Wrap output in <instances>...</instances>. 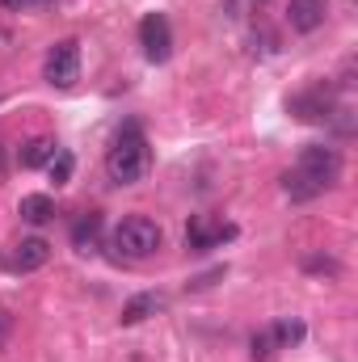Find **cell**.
I'll list each match as a JSON object with an SVG mask.
<instances>
[{
    "label": "cell",
    "instance_id": "obj_1",
    "mask_svg": "<svg viewBox=\"0 0 358 362\" xmlns=\"http://www.w3.org/2000/svg\"><path fill=\"white\" fill-rule=\"evenodd\" d=\"M148 169H152V148L135 127H127L118 135V144L110 148V156H105V173L118 185H135V181L148 177Z\"/></svg>",
    "mask_w": 358,
    "mask_h": 362
},
{
    "label": "cell",
    "instance_id": "obj_2",
    "mask_svg": "<svg viewBox=\"0 0 358 362\" xmlns=\"http://www.w3.org/2000/svg\"><path fill=\"white\" fill-rule=\"evenodd\" d=\"M161 245H165V232H161V223L148 219V215H127V219L114 228V249H118L122 257H131V262L152 257Z\"/></svg>",
    "mask_w": 358,
    "mask_h": 362
},
{
    "label": "cell",
    "instance_id": "obj_3",
    "mask_svg": "<svg viewBox=\"0 0 358 362\" xmlns=\"http://www.w3.org/2000/svg\"><path fill=\"white\" fill-rule=\"evenodd\" d=\"M295 169L308 181H316L321 189H329L333 181L342 177V156H337V148H329V144H308V148L299 152Z\"/></svg>",
    "mask_w": 358,
    "mask_h": 362
},
{
    "label": "cell",
    "instance_id": "obj_4",
    "mask_svg": "<svg viewBox=\"0 0 358 362\" xmlns=\"http://www.w3.org/2000/svg\"><path fill=\"white\" fill-rule=\"evenodd\" d=\"M42 76H47V85H55V89H68V85H76V76H81V42H76V38H64V42H55V47L47 51Z\"/></svg>",
    "mask_w": 358,
    "mask_h": 362
},
{
    "label": "cell",
    "instance_id": "obj_5",
    "mask_svg": "<svg viewBox=\"0 0 358 362\" xmlns=\"http://www.w3.org/2000/svg\"><path fill=\"white\" fill-rule=\"evenodd\" d=\"M139 47L152 64H165L173 55V30H169V17L165 13H148L139 21Z\"/></svg>",
    "mask_w": 358,
    "mask_h": 362
},
{
    "label": "cell",
    "instance_id": "obj_6",
    "mask_svg": "<svg viewBox=\"0 0 358 362\" xmlns=\"http://www.w3.org/2000/svg\"><path fill=\"white\" fill-rule=\"evenodd\" d=\"M232 236H236L232 223H219V219H211V215H194L190 228H185V249H190V253H207V249H215V245H224V240H232Z\"/></svg>",
    "mask_w": 358,
    "mask_h": 362
},
{
    "label": "cell",
    "instance_id": "obj_7",
    "mask_svg": "<svg viewBox=\"0 0 358 362\" xmlns=\"http://www.w3.org/2000/svg\"><path fill=\"white\" fill-rule=\"evenodd\" d=\"M47 262H51V245L42 236H25V240H17L4 253V270H13V274H34V270H42Z\"/></svg>",
    "mask_w": 358,
    "mask_h": 362
},
{
    "label": "cell",
    "instance_id": "obj_8",
    "mask_svg": "<svg viewBox=\"0 0 358 362\" xmlns=\"http://www.w3.org/2000/svg\"><path fill=\"white\" fill-rule=\"evenodd\" d=\"M329 17V0H291L287 4V21L295 34H316Z\"/></svg>",
    "mask_w": 358,
    "mask_h": 362
},
{
    "label": "cell",
    "instance_id": "obj_9",
    "mask_svg": "<svg viewBox=\"0 0 358 362\" xmlns=\"http://www.w3.org/2000/svg\"><path fill=\"white\" fill-rule=\"evenodd\" d=\"M17 215H21L25 223L42 228V223H51V219H55V198H51V194H25V198H21V206H17Z\"/></svg>",
    "mask_w": 358,
    "mask_h": 362
},
{
    "label": "cell",
    "instance_id": "obj_10",
    "mask_svg": "<svg viewBox=\"0 0 358 362\" xmlns=\"http://www.w3.org/2000/svg\"><path fill=\"white\" fill-rule=\"evenodd\" d=\"M59 152V144L55 139H47V135H34L25 148H21V169H42V165H51V156Z\"/></svg>",
    "mask_w": 358,
    "mask_h": 362
},
{
    "label": "cell",
    "instance_id": "obj_11",
    "mask_svg": "<svg viewBox=\"0 0 358 362\" xmlns=\"http://www.w3.org/2000/svg\"><path fill=\"white\" fill-rule=\"evenodd\" d=\"M97 240H101V215L89 211V215H81V219L72 223V245H76L81 253H93Z\"/></svg>",
    "mask_w": 358,
    "mask_h": 362
},
{
    "label": "cell",
    "instance_id": "obj_12",
    "mask_svg": "<svg viewBox=\"0 0 358 362\" xmlns=\"http://www.w3.org/2000/svg\"><path fill=\"white\" fill-rule=\"evenodd\" d=\"M282 189H287V198H291V202H312V198H321V194H325L316 181H308L299 169H291V173L282 177Z\"/></svg>",
    "mask_w": 358,
    "mask_h": 362
},
{
    "label": "cell",
    "instance_id": "obj_13",
    "mask_svg": "<svg viewBox=\"0 0 358 362\" xmlns=\"http://www.w3.org/2000/svg\"><path fill=\"white\" fill-rule=\"evenodd\" d=\"M161 312V295H135L127 308H122V325H139V320H148V316H156Z\"/></svg>",
    "mask_w": 358,
    "mask_h": 362
},
{
    "label": "cell",
    "instance_id": "obj_14",
    "mask_svg": "<svg viewBox=\"0 0 358 362\" xmlns=\"http://www.w3.org/2000/svg\"><path fill=\"white\" fill-rule=\"evenodd\" d=\"M47 169H51V181H55V185H64V181H72L76 160H72V152H64V148H59V152L51 156V165H47Z\"/></svg>",
    "mask_w": 358,
    "mask_h": 362
},
{
    "label": "cell",
    "instance_id": "obj_15",
    "mask_svg": "<svg viewBox=\"0 0 358 362\" xmlns=\"http://www.w3.org/2000/svg\"><path fill=\"white\" fill-rule=\"evenodd\" d=\"M270 333H274V341H278V346H287V341H299V337H304V325H295V320H282V325H274Z\"/></svg>",
    "mask_w": 358,
    "mask_h": 362
},
{
    "label": "cell",
    "instance_id": "obj_16",
    "mask_svg": "<svg viewBox=\"0 0 358 362\" xmlns=\"http://www.w3.org/2000/svg\"><path fill=\"white\" fill-rule=\"evenodd\" d=\"M274 350H278V341H274V333H270V329L253 337V358H258V362H266L270 354H274Z\"/></svg>",
    "mask_w": 358,
    "mask_h": 362
},
{
    "label": "cell",
    "instance_id": "obj_17",
    "mask_svg": "<svg viewBox=\"0 0 358 362\" xmlns=\"http://www.w3.org/2000/svg\"><path fill=\"white\" fill-rule=\"evenodd\" d=\"M4 8H30V4H42V0H0Z\"/></svg>",
    "mask_w": 358,
    "mask_h": 362
}]
</instances>
